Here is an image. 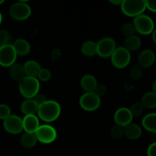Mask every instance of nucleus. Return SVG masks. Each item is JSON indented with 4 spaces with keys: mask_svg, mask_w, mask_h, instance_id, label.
<instances>
[{
    "mask_svg": "<svg viewBox=\"0 0 156 156\" xmlns=\"http://www.w3.org/2000/svg\"><path fill=\"white\" fill-rule=\"evenodd\" d=\"M155 53L150 49H146L140 53L138 56L139 66L142 69H148L155 62Z\"/></svg>",
    "mask_w": 156,
    "mask_h": 156,
    "instance_id": "ddd939ff",
    "label": "nucleus"
},
{
    "mask_svg": "<svg viewBox=\"0 0 156 156\" xmlns=\"http://www.w3.org/2000/svg\"><path fill=\"white\" fill-rule=\"evenodd\" d=\"M18 83L20 93L25 99L34 98L39 93L40 82L37 78L25 76Z\"/></svg>",
    "mask_w": 156,
    "mask_h": 156,
    "instance_id": "f03ea898",
    "label": "nucleus"
},
{
    "mask_svg": "<svg viewBox=\"0 0 156 156\" xmlns=\"http://www.w3.org/2000/svg\"><path fill=\"white\" fill-rule=\"evenodd\" d=\"M130 59V52L128 51L124 47H117L111 56L112 65L119 69L126 68L129 65Z\"/></svg>",
    "mask_w": 156,
    "mask_h": 156,
    "instance_id": "423d86ee",
    "label": "nucleus"
},
{
    "mask_svg": "<svg viewBox=\"0 0 156 156\" xmlns=\"http://www.w3.org/2000/svg\"><path fill=\"white\" fill-rule=\"evenodd\" d=\"M152 91L156 93V80L153 82V85H152Z\"/></svg>",
    "mask_w": 156,
    "mask_h": 156,
    "instance_id": "58836bf2",
    "label": "nucleus"
},
{
    "mask_svg": "<svg viewBox=\"0 0 156 156\" xmlns=\"http://www.w3.org/2000/svg\"><path fill=\"white\" fill-rule=\"evenodd\" d=\"M111 135L114 139H120L124 136V127L119 125H114L111 129Z\"/></svg>",
    "mask_w": 156,
    "mask_h": 156,
    "instance_id": "cd10ccee",
    "label": "nucleus"
},
{
    "mask_svg": "<svg viewBox=\"0 0 156 156\" xmlns=\"http://www.w3.org/2000/svg\"><path fill=\"white\" fill-rule=\"evenodd\" d=\"M51 72L50 71L49 69H41L40 73H38L37 76V79L41 82H47V81L50 80L51 79Z\"/></svg>",
    "mask_w": 156,
    "mask_h": 156,
    "instance_id": "c756f323",
    "label": "nucleus"
},
{
    "mask_svg": "<svg viewBox=\"0 0 156 156\" xmlns=\"http://www.w3.org/2000/svg\"><path fill=\"white\" fill-rule=\"evenodd\" d=\"M37 141L44 144H50L56 140L57 132L53 126L49 124L40 125L35 133Z\"/></svg>",
    "mask_w": 156,
    "mask_h": 156,
    "instance_id": "0eeeda50",
    "label": "nucleus"
},
{
    "mask_svg": "<svg viewBox=\"0 0 156 156\" xmlns=\"http://www.w3.org/2000/svg\"><path fill=\"white\" fill-rule=\"evenodd\" d=\"M143 69L140 67L139 66H135L132 67L129 69V76L131 79L134 81H138L143 77Z\"/></svg>",
    "mask_w": 156,
    "mask_h": 156,
    "instance_id": "a878e982",
    "label": "nucleus"
},
{
    "mask_svg": "<svg viewBox=\"0 0 156 156\" xmlns=\"http://www.w3.org/2000/svg\"><path fill=\"white\" fill-rule=\"evenodd\" d=\"M17 53L12 44H9L0 47V66L2 67H10L15 63Z\"/></svg>",
    "mask_w": 156,
    "mask_h": 156,
    "instance_id": "9d476101",
    "label": "nucleus"
},
{
    "mask_svg": "<svg viewBox=\"0 0 156 156\" xmlns=\"http://www.w3.org/2000/svg\"><path fill=\"white\" fill-rule=\"evenodd\" d=\"M98 85L96 78L91 74L85 75L81 79L80 85L85 92H94Z\"/></svg>",
    "mask_w": 156,
    "mask_h": 156,
    "instance_id": "2eb2a0df",
    "label": "nucleus"
},
{
    "mask_svg": "<svg viewBox=\"0 0 156 156\" xmlns=\"http://www.w3.org/2000/svg\"><path fill=\"white\" fill-rule=\"evenodd\" d=\"M133 117H139L143 114L144 111V107L143 106L140 102H136L131 105L130 108H129Z\"/></svg>",
    "mask_w": 156,
    "mask_h": 156,
    "instance_id": "bb28decb",
    "label": "nucleus"
},
{
    "mask_svg": "<svg viewBox=\"0 0 156 156\" xmlns=\"http://www.w3.org/2000/svg\"><path fill=\"white\" fill-rule=\"evenodd\" d=\"M136 30L133 23H126L121 27V33L126 37L134 35Z\"/></svg>",
    "mask_w": 156,
    "mask_h": 156,
    "instance_id": "c85d7f7f",
    "label": "nucleus"
},
{
    "mask_svg": "<svg viewBox=\"0 0 156 156\" xmlns=\"http://www.w3.org/2000/svg\"><path fill=\"white\" fill-rule=\"evenodd\" d=\"M37 142V139L35 133H24L20 139L21 146L25 149H32L36 146Z\"/></svg>",
    "mask_w": 156,
    "mask_h": 156,
    "instance_id": "4be33fe9",
    "label": "nucleus"
},
{
    "mask_svg": "<svg viewBox=\"0 0 156 156\" xmlns=\"http://www.w3.org/2000/svg\"><path fill=\"white\" fill-rule=\"evenodd\" d=\"M143 131L141 127L136 123H131L124 127V136L130 140H136L141 137Z\"/></svg>",
    "mask_w": 156,
    "mask_h": 156,
    "instance_id": "f3484780",
    "label": "nucleus"
},
{
    "mask_svg": "<svg viewBox=\"0 0 156 156\" xmlns=\"http://www.w3.org/2000/svg\"><path fill=\"white\" fill-rule=\"evenodd\" d=\"M152 41H153L154 43L156 44V28H155V30H154L153 32L152 33Z\"/></svg>",
    "mask_w": 156,
    "mask_h": 156,
    "instance_id": "4c0bfd02",
    "label": "nucleus"
},
{
    "mask_svg": "<svg viewBox=\"0 0 156 156\" xmlns=\"http://www.w3.org/2000/svg\"><path fill=\"white\" fill-rule=\"evenodd\" d=\"M122 2H123L122 0H111L110 2H111V4L114 5H120Z\"/></svg>",
    "mask_w": 156,
    "mask_h": 156,
    "instance_id": "e433bc0d",
    "label": "nucleus"
},
{
    "mask_svg": "<svg viewBox=\"0 0 156 156\" xmlns=\"http://www.w3.org/2000/svg\"><path fill=\"white\" fill-rule=\"evenodd\" d=\"M23 130L29 133H35L40 126L39 119L36 115L24 116L22 119Z\"/></svg>",
    "mask_w": 156,
    "mask_h": 156,
    "instance_id": "4468645a",
    "label": "nucleus"
},
{
    "mask_svg": "<svg viewBox=\"0 0 156 156\" xmlns=\"http://www.w3.org/2000/svg\"><path fill=\"white\" fill-rule=\"evenodd\" d=\"M147 156H156V142L152 143L148 147Z\"/></svg>",
    "mask_w": 156,
    "mask_h": 156,
    "instance_id": "c9c22d12",
    "label": "nucleus"
},
{
    "mask_svg": "<svg viewBox=\"0 0 156 156\" xmlns=\"http://www.w3.org/2000/svg\"><path fill=\"white\" fill-rule=\"evenodd\" d=\"M24 73L26 76L37 78L41 68V65L35 60H28L23 65Z\"/></svg>",
    "mask_w": 156,
    "mask_h": 156,
    "instance_id": "6ab92c4d",
    "label": "nucleus"
},
{
    "mask_svg": "<svg viewBox=\"0 0 156 156\" xmlns=\"http://www.w3.org/2000/svg\"><path fill=\"white\" fill-rule=\"evenodd\" d=\"M15 52L17 53V56H27L30 51V45L28 41L25 39L19 38L17 39L12 44Z\"/></svg>",
    "mask_w": 156,
    "mask_h": 156,
    "instance_id": "dca6fc26",
    "label": "nucleus"
},
{
    "mask_svg": "<svg viewBox=\"0 0 156 156\" xmlns=\"http://www.w3.org/2000/svg\"><path fill=\"white\" fill-rule=\"evenodd\" d=\"M142 125L146 130L156 134V113H150L145 116Z\"/></svg>",
    "mask_w": 156,
    "mask_h": 156,
    "instance_id": "412c9836",
    "label": "nucleus"
},
{
    "mask_svg": "<svg viewBox=\"0 0 156 156\" xmlns=\"http://www.w3.org/2000/svg\"><path fill=\"white\" fill-rule=\"evenodd\" d=\"M20 110L24 116L35 115L37 113L38 105L34 99H25L21 103Z\"/></svg>",
    "mask_w": 156,
    "mask_h": 156,
    "instance_id": "a211bd4d",
    "label": "nucleus"
},
{
    "mask_svg": "<svg viewBox=\"0 0 156 156\" xmlns=\"http://www.w3.org/2000/svg\"><path fill=\"white\" fill-rule=\"evenodd\" d=\"M3 127L6 132L12 135L21 133L23 131L22 118L15 114H11L7 119L3 120Z\"/></svg>",
    "mask_w": 156,
    "mask_h": 156,
    "instance_id": "9b49d317",
    "label": "nucleus"
},
{
    "mask_svg": "<svg viewBox=\"0 0 156 156\" xmlns=\"http://www.w3.org/2000/svg\"><path fill=\"white\" fill-rule=\"evenodd\" d=\"M82 53L85 56L91 57L97 55V43L92 41H87L81 47Z\"/></svg>",
    "mask_w": 156,
    "mask_h": 156,
    "instance_id": "393cba45",
    "label": "nucleus"
},
{
    "mask_svg": "<svg viewBox=\"0 0 156 156\" xmlns=\"http://www.w3.org/2000/svg\"><path fill=\"white\" fill-rule=\"evenodd\" d=\"M142 44L141 39L138 36L133 35V36L126 37L124 41V46L123 47L128 51H136L140 48Z\"/></svg>",
    "mask_w": 156,
    "mask_h": 156,
    "instance_id": "b1692460",
    "label": "nucleus"
},
{
    "mask_svg": "<svg viewBox=\"0 0 156 156\" xmlns=\"http://www.w3.org/2000/svg\"><path fill=\"white\" fill-rule=\"evenodd\" d=\"M122 12L128 17H136L143 15L146 9L144 0H123L120 5Z\"/></svg>",
    "mask_w": 156,
    "mask_h": 156,
    "instance_id": "7ed1b4c3",
    "label": "nucleus"
},
{
    "mask_svg": "<svg viewBox=\"0 0 156 156\" xmlns=\"http://www.w3.org/2000/svg\"><path fill=\"white\" fill-rule=\"evenodd\" d=\"M32 99H34V101L38 105V106L42 105V104H44V102L47 101L46 96L43 94H40V93H38L37 94H36V95L34 97V98Z\"/></svg>",
    "mask_w": 156,
    "mask_h": 156,
    "instance_id": "72a5a7b5",
    "label": "nucleus"
},
{
    "mask_svg": "<svg viewBox=\"0 0 156 156\" xmlns=\"http://www.w3.org/2000/svg\"><path fill=\"white\" fill-rule=\"evenodd\" d=\"M9 15L11 18L15 21H24L29 18L31 15V9L26 2H17L11 5Z\"/></svg>",
    "mask_w": 156,
    "mask_h": 156,
    "instance_id": "39448f33",
    "label": "nucleus"
},
{
    "mask_svg": "<svg viewBox=\"0 0 156 156\" xmlns=\"http://www.w3.org/2000/svg\"><path fill=\"white\" fill-rule=\"evenodd\" d=\"M11 108L5 104H0V120H5L11 115Z\"/></svg>",
    "mask_w": 156,
    "mask_h": 156,
    "instance_id": "2f4dec72",
    "label": "nucleus"
},
{
    "mask_svg": "<svg viewBox=\"0 0 156 156\" xmlns=\"http://www.w3.org/2000/svg\"><path fill=\"white\" fill-rule=\"evenodd\" d=\"M9 41H10L9 32L5 29L0 30V47L9 44Z\"/></svg>",
    "mask_w": 156,
    "mask_h": 156,
    "instance_id": "7c9ffc66",
    "label": "nucleus"
},
{
    "mask_svg": "<svg viewBox=\"0 0 156 156\" xmlns=\"http://www.w3.org/2000/svg\"><path fill=\"white\" fill-rule=\"evenodd\" d=\"M2 21V13L0 12V24H1Z\"/></svg>",
    "mask_w": 156,
    "mask_h": 156,
    "instance_id": "ea45409f",
    "label": "nucleus"
},
{
    "mask_svg": "<svg viewBox=\"0 0 156 156\" xmlns=\"http://www.w3.org/2000/svg\"><path fill=\"white\" fill-rule=\"evenodd\" d=\"M107 92V87L105 86L103 84H100V85H98V86L96 87L95 90H94V93H95L98 97H102V96L105 95Z\"/></svg>",
    "mask_w": 156,
    "mask_h": 156,
    "instance_id": "473e14b6",
    "label": "nucleus"
},
{
    "mask_svg": "<svg viewBox=\"0 0 156 156\" xmlns=\"http://www.w3.org/2000/svg\"><path fill=\"white\" fill-rule=\"evenodd\" d=\"M133 119V117L129 108H120L114 113V120L115 124L123 126V127H125L132 123Z\"/></svg>",
    "mask_w": 156,
    "mask_h": 156,
    "instance_id": "f8f14e48",
    "label": "nucleus"
},
{
    "mask_svg": "<svg viewBox=\"0 0 156 156\" xmlns=\"http://www.w3.org/2000/svg\"><path fill=\"white\" fill-rule=\"evenodd\" d=\"M136 31L143 35H149L155 30V23L149 15L143 14L136 17L133 21Z\"/></svg>",
    "mask_w": 156,
    "mask_h": 156,
    "instance_id": "20e7f679",
    "label": "nucleus"
},
{
    "mask_svg": "<svg viewBox=\"0 0 156 156\" xmlns=\"http://www.w3.org/2000/svg\"><path fill=\"white\" fill-rule=\"evenodd\" d=\"M4 3V0H0V5H1L2 4H3Z\"/></svg>",
    "mask_w": 156,
    "mask_h": 156,
    "instance_id": "a19ab883",
    "label": "nucleus"
},
{
    "mask_svg": "<svg viewBox=\"0 0 156 156\" xmlns=\"http://www.w3.org/2000/svg\"><path fill=\"white\" fill-rule=\"evenodd\" d=\"M38 117L46 123H51L59 118L61 114L60 105L53 100H47L38 106Z\"/></svg>",
    "mask_w": 156,
    "mask_h": 156,
    "instance_id": "f257e3e1",
    "label": "nucleus"
},
{
    "mask_svg": "<svg viewBox=\"0 0 156 156\" xmlns=\"http://www.w3.org/2000/svg\"><path fill=\"white\" fill-rule=\"evenodd\" d=\"M116 48V42L113 38L104 37L97 43V55L101 58L111 57Z\"/></svg>",
    "mask_w": 156,
    "mask_h": 156,
    "instance_id": "1a4fd4ad",
    "label": "nucleus"
},
{
    "mask_svg": "<svg viewBox=\"0 0 156 156\" xmlns=\"http://www.w3.org/2000/svg\"><path fill=\"white\" fill-rule=\"evenodd\" d=\"M146 9L149 11L156 13V0H147L146 1Z\"/></svg>",
    "mask_w": 156,
    "mask_h": 156,
    "instance_id": "f704fd0d",
    "label": "nucleus"
},
{
    "mask_svg": "<svg viewBox=\"0 0 156 156\" xmlns=\"http://www.w3.org/2000/svg\"><path fill=\"white\" fill-rule=\"evenodd\" d=\"M79 105L84 111L92 112L100 107L101 98L94 92H85L81 96Z\"/></svg>",
    "mask_w": 156,
    "mask_h": 156,
    "instance_id": "6e6552de",
    "label": "nucleus"
},
{
    "mask_svg": "<svg viewBox=\"0 0 156 156\" xmlns=\"http://www.w3.org/2000/svg\"><path fill=\"white\" fill-rule=\"evenodd\" d=\"M9 76L11 79L15 82H19L25 77V73H24L23 66L19 63H15L9 67Z\"/></svg>",
    "mask_w": 156,
    "mask_h": 156,
    "instance_id": "aec40b11",
    "label": "nucleus"
},
{
    "mask_svg": "<svg viewBox=\"0 0 156 156\" xmlns=\"http://www.w3.org/2000/svg\"><path fill=\"white\" fill-rule=\"evenodd\" d=\"M140 103L144 108L154 109L156 108V93L153 91H148L143 95Z\"/></svg>",
    "mask_w": 156,
    "mask_h": 156,
    "instance_id": "5701e85b",
    "label": "nucleus"
}]
</instances>
